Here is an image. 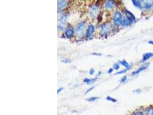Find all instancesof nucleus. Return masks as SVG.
<instances>
[{"instance_id": "obj_2", "label": "nucleus", "mask_w": 153, "mask_h": 115, "mask_svg": "<svg viewBox=\"0 0 153 115\" xmlns=\"http://www.w3.org/2000/svg\"><path fill=\"white\" fill-rule=\"evenodd\" d=\"M125 14L126 15V17L127 18H129V20H130L133 22L135 21V17L131 12H130V11H129L127 10H125Z\"/></svg>"}, {"instance_id": "obj_20", "label": "nucleus", "mask_w": 153, "mask_h": 115, "mask_svg": "<svg viewBox=\"0 0 153 115\" xmlns=\"http://www.w3.org/2000/svg\"><path fill=\"white\" fill-rule=\"evenodd\" d=\"M127 80V77L126 76H124L122 78V79L121 80V82H125Z\"/></svg>"}, {"instance_id": "obj_18", "label": "nucleus", "mask_w": 153, "mask_h": 115, "mask_svg": "<svg viewBox=\"0 0 153 115\" xmlns=\"http://www.w3.org/2000/svg\"><path fill=\"white\" fill-rule=\"evenodd\" d=\"M132 115H144V114L142 112V111H137V112H134L133 114Z\"/></svg>"}, {"instance_id": "obj_25", "label": "nucleus", "mask_w": 153, "mask_h": 115, "mask_svg": "<svg viewBox=\"0 0 153 115\" xmlns=\"http://www.w3.org/2000/svg\"><path fill=\"white\" fill-rule=\"evenodd\" d=\"M149 44H153V41H149Z\"/></svg>"}, {"instance_id": "obj_5", "label": "nucleus", "mask_w": 153, "mask_h": 115, "mask_svg": "<svg viewBox=\"0 0 153 115\" xmlns=\"http://www.w3.org/2000/svg\"><path fill=\"white\" fill-rule=\"evenodd\" d=\"M73 34H74V31L72 28H68V29H66V31L65 32V35L68 38H70L72 36H73Z\"/></svg>"}, {"instance_id": "obj_9", "label": "nucleus", "mask_w": 153, "mask_h": 115, "mask_svg": "<svg viewBox=\"0 0 153 115\" xmlns=\"http://www.w3.org/2000/svg\"><path fill=\"white\" fill-rule=\"evenodd\" d=\"M147 66H141V67H140L137 70H136L135 71H134V72H133V73H132V75H136V74H138V73H141V71H144V70H146V69H147Z\"/></svg>"}, {"instance_id": "obj_13", "label": "nucleus", "mask_w": 153, "mask_h": 115, "mask_svg": "<svg viewBox=\"0 0 153 115\" xmlns=\"http://www.w3.org/2000/svg\"><path fill=\"white\" fill-rule=\"evenodd\" d=\"M145 115H153V107H149L147 108Z\"/></svg>"}, {"instance_id": "obj_19", "label": "nucleus", "mask_w": 153, "mask_h": 115, "mask_svg": "<svg viewBox=\"0 0 153 115\" xmlns=\"http://www.w3.org/2000/svg\"><path fill=\"white\" fill-rule=\"evenodd\" d=\"M119 67H120V66H119V64H118V63H116V64H115V65H114V68L115 70H118V69H119Z\"/></svg>"}, {"instance_id": "obj_4", "label": "nucleus", "mask_w": 153, "mask_h": 115, "mask_svg": "<svg viewBox=\"0 0 153 115\" xmlns=\"http://www.w3.org/2000/svg\"><path fill=\"white\" fill-rule=\"evenodd\" d=\"M95 31V28L92 25H90L88 27V29L87 30V32H86V36L87 37H90L92 34L94 33Z\"/></svg>"}, {"instance_id": "obj_6", "label": "nucleus", "mask_w": 153, "mask_h": 115, "mask_svg": "<svg viewBox=\"0 0 153 115\" xmlns=\"http://www.w3.org/2000/svg\"><path fill=\"white\" fill-rule=\"evenodd\" d=\"M133 22L132 21H131L130 20H129V18H127V17L125 19H123L122 21V23H121V25L122 26H128V25H131Z\"/></svg>"}, {"instance_id": "obj_21", "label": "nucleus", "mask_w": 153, "mask_h": 115, "mask_svg": "<svg viewBox=\"0 0 153 115\" xmlns=\"http://www.w3.org/2000/svg\"><path fill=\"white\" fill-rule=\"evenodd\" d=\"M94 72H95L94 69H91L90 70V75H93L94 73Z\"/></svg>"}, {"instance_id": "obj_7", "label": "nucleus", "mask_w": 153, "mask_h": 115, "mask_svg": "<svg viewBox=\"0 0 153 115\" xmlns=\"http://www.w3.org/2000/svg\"><path fill=\"white\" fill-rule=\"evenodd\" d=\"M153 53L152 52H148V53H146L143 56V58H142V61H146L147 60L149 59L150 58L153 57Z\"/></svg>"}, {"instance_id": "obj_11", "label": "nucleus", "mask_w": 153, "mask_h": 115, "mask_svg": "<svg viewBox=\"0 0 153 115\" xmlns=\"http://www.w3.org/2000/svg\"><path fill=\"white\" fill-rule=\"evenodd\" d=\"M133 3L134 4V5L138 8L142 9V5H141V2L140 1H137V0H133L132 1Z\"/></svg>"}, {"instance_id": "obj_23", "label": "nucleus", "mask_w": 153, "mask_h": 115, "mask_svg": "<svg viewBox=\"0 0 153 115\" xmlns=\"http://www.w3.org/2000/svg\"><path fill=\"white\" fill-rule=\"evenodd\" d=\"M94 88V87H92V88H91L90 89H88V91H86V93H89V92H90V91H92V89H93Z\"/></svg>"}, {"instance_id": "obj_8", "label": "nucleus", "mask_w": 153, "mask_h": 115, "mask_svg": "<svg viewBox=\"0 0 153 115\" xmlns=\"http://www.w3.org/2000/svg\"><path fill=\"white\" fill-rule=\"evenodd\" d=\"M115 2L114 1H108L105 5V7L107 9H112L114 7Z\"/></svg>"}, {"instance_id": "obj_1", "label": "nucleus", "mask_w": 153, "mask_h": 115, "mask_svg": "<svg viewBox=\"0 0 153 115\" xmlns=\"http://www.w3.org/2000/svg\"><path fill=\"white\" fill-rule=\"evenodd\" d=\"M122 20V15L121 13L119 11L116 12L114 17V22L115 25L117 26H119L121 24Z\"/></svg>"}, {"instance_id": "obj_26", "label": "nucleus", "mask_w": 153, "mask_h": 115, "mask_svg": "<svg viewBox=\"0 0 153 115\" xmlns=\"http://www.w3.org/2000/svg\"><path fill=\"white\" fill-rule=\"evenodd\" d=\"M63 90V88H60V89H59V90H58V92H57V93H59V92H60V91H61Z\"/></svg>"}, {"instance_id": "obj_10", "label": "nucleus", "mask_w": 153, "mask_h": 115, "mask_svg": "<svg viewBox=\"0 0 153 115\" xmlns=\"http://www.w3.org/2000/svg\"><path fill=\"white\" fill-rule=\"evenodd\" d=\"M58 6L59 8H62L66 7L67 5V2L64 1H58Z\"/></svg>"}, {"instance_id": "obj_16", "label": "nucleus", "mask_w": 153, "mask_h": 115, "mask_svg": "<svg viewBox=\"0 0 153 115\" xmlns=\"http://www.w3.org/2000/svg\"><path fill=\"white\" fill-rule=\"evenodd\" d=\"M98 99H99V97H92L89 98L88 99H87V100L88 101H94L98 100Z\"/></svg>"}, {"instance_id": "obj_3", "label": "nucleus", "mask_w": 153, "mask_h": 115, "mask_svg": "<svg viewBox=\"0 0 153 115\" xmlns=\"http://www.w3.org/2000/svg\"><path fill=\"white\" fill-rule=\"evenodd\" d=\"M85 25H86V24H85V22L84 21H82V22H80L78 25V26L76 27V28L75 29L76 32L77 33H80V32H82L83 31L84 28H85Z\"/></svg>"}, {"instance_id": "obj_12", "label": "nucleus", "mask_w": 153, "mask_h": 115, "mask_svg": "<svg viewBox=\"0 0 153 115\" xmlns=\"http://www.w3.org/2000/svg\"><path fill=\"white\" fill-rule=\"evenodd\" d=\"M144 7L146 9H151L153 7V3L152 2H146L144 5Z\"/></svg>"}, {"instance_id": "obj_22", "label": "nucleus", "mask_w": 153, "mask_h": 115, "mask_svg": "<svg viewBox=\"0 0 153 115\" xmlns=\"http://www.w3.org/2000/svg\"><path fill=\"white\" fill-rule=\"evenodd\" d=\"M126 71H127V70H126H126H122V71H119V72H118V73H117V74H122V73H124L126 72Z\"/></svg>"}, {"instance_id": "obj_17", "label": "nucleus", "mask_w": 153, "mask_h": 115, "mask_svg": "<svg viewBox=\"0 0 153 115\" xmlns=\"http://www.w3.org/2000/svg\"><path fill=\"white\" fill-rule=\"evenodd\" d=\"M106 99H107V100H109V101H112V102H113V103H115V102H117V100H116V99H113V98H112V97H110V96H108V97L106 98Z\"/></svg>"}, {"instance_id": "obj_15", "label": "nucleus", "mask_w": 153, "mask_h": 115, "mask_svg": "<svg viewBox=\"0 0 153 115\" xmlns=\"http://www.w3.org/2000/svg\"><path fill=\"white\" fill-rule=\"evenodd\" d=\"M120 63L122 65H123L124 67H125L126 68H129V67H130V65H129V64L128 63V62H127L125 60H123V61H121L120 62Z\"/></svg>"}, {"instance_id": "obj_24", "label": "nucleus", "mask_w": 153, "mask_h": 115, "mask_svg": "<svg viewBox=\"0 0 153 115\" xmlns=\"http://www.w3.org/2000/svg\"><path fill=\"white\" fill-rule=\"evenodd\" d=\"M113 69H109V70L108 71V73H109V74L113 72Z\"/></svg>"}, {"instance_id": "obj_14", "label": "nucleus", "mask_w": 153, "mask_h": 115, "mask_svg": "<svg viewBox=\"0 0 153 115\" xmlns=\"http://www.w3.org/2000/svg\"><path fill=\"white\" fill-rule=\"evenodd\" d=\"M97 79L96 78H93V79H87V78H86L84 80V82L88 84H92V83H94L95 82V81Z\"/></svg>"}]
</instances>
